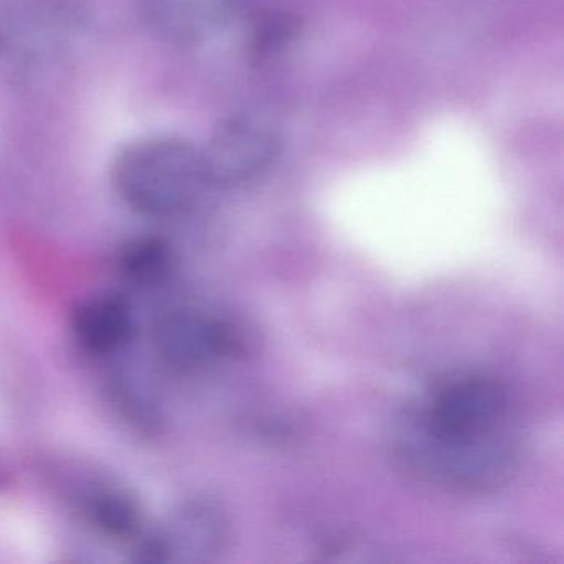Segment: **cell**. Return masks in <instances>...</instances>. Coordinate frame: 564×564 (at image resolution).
<instances>
[{
	"instance_id": "4",
	"label": "cell",
	"mask_w": 564,
	"mask_h": 564,
	"mask_svg": "<svg viewBox=\"0 0 564 564\" xmlns=\"http://www.w3.org/2000/svg\"><path fill=\"white\" fill-rule=\"evenodd\" d=\"M282 151L280 134L265 121L232 117L200 148L209 187H237L269 173Z\"/></svg>"
},
{
	"instance_id": "5",
	"label": "cell",
	"mask_w": 564,
	"mask_h": 564,
	"mask_svg": "<svg viewBox=\"0 0 564 564\" xmlns=\"http://www.w3.org/2000/svg\"><path fill=\"white\" fill-rule=\"evenodd\" d=\"M156 345L171 368L199 371L232 356L239 349V339L217 316L184 310L161 319Z\"/></svg>"
},
{
	"instance_id": "9",
	"label": "cell",
	"mask_w": 564,
	"mask_h": 564,
	"mask_svg": "<svg viewBox=\"0 0 564 564\" xmlns=\"http://www.w3.org/2000/svg\"><path fill=\"white\" fill-rule=\"evenodd\" d=\"M85 498V513L98 530L118 540L138 536L143 517L133 497L118 488L98 487Z\"/></svg>"
},
{
	"instance_id": "10",
	"label": "cell",
	"mask_w": 564,
	"mask_h": 564,
	"mask_svg": "<svg viewBox=\"0 0 564 564\" xmlns=\"http://www.w3.org/2000/svg\"><path fill=\"white\" fill-rule=\"evenodd\" d=\"M170 247L156 237L133 240L121 250V272L134 282H154L170 270Z\"/></svg>"
},
{
	"instance_id": "1",
	"label": "cell",
	"mask_w": 564,
	"mask_h": 564,
	"mask_svg": "<svg viewBox=\"0 0 564 564\" xmlns=\"http://www.w3.org/2000/svg\"><path fill=\"white\" fill-rule=\"evenodd\" d=\"M392 447L408 470L455 490H487L510 477L518 432L507 389L485 376L438 384L399 417Z\"/></svg>"
},
{
	"instance_id": "2",
	"label": "cell",
	"mask_w": 564,
	"mask_h": 564,
	"mask_svg": "<svg viewBox=\"0 0 564 564\" xmlns=\"http://www.w3.org/2000/svg\"><path fill=\"white\" fill-rule=\"evenodd\" d=\"M113 186L134 213H183L209 187L199 148L180 138H143L118 153Z\"/></svg>"
},
{
	"instance_id": "3",
	"label": "cell",
	"mask_w": 564,
	"mask_h": 564,
	"mask_svg": "<svg viewBox=\"0 0 564 564\" xmlns=\"http://www.w3.org/2000/svg\"><path fill=\"white\" fill-rule=\"evenodd\" d=\"M90 0H12L0 11V68L15 80L51 74L90 31Z\"/></svg>"
},
{
	"instance_id": "7",
	"label": "cell",
	"mask_w": 564,
	"mask_h": 564,
	"mask_svg": "<svg viewBox=\"0 0 564 564\" xmlns=\"http://www.w3.org/2000/svg\"><path fill=\"white\" fill-rule=\"evenodd\" d=\"M166 561H206L226 543V521L209 503L196 501L181 508L164 533L158 534Z\"/></svg>"
},
{
	"instance_id": "6",
	"label": "cell",
	"mask_w": 564,
	"mask_h": 564,
	"mask_svg": "<svg viewBox=\"0 0 564 564\" xmlns=\"http://www.w3.org/2000/svg\"><path fill=\"white\" fill-rule=\"evenodd\" d=\"M236 0H141V18L161 41L177 47L206 44L232 19Z\"/></svg>"
},
{
	"instance_id": "8",
	"label": "cell",
	"mask_w": 564,
	"mask_h": 564,
	"mask_svg": "<svg viewBox=\"0 0 564 564\" xmlns=\"http://www.w3.org/2000/svg\"><path fill=\"white\" fill-rule=\"evenodd\" d=\"M74 332L87 351L110 355L133 338V310L121 296H94L75 310Z\"/></svg>"
}]
</instances>
